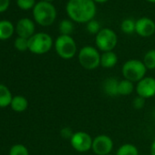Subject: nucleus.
Masks as SVG:
<instances>
[{
  "label": "nucleus",
  "mask_w": 155,
  "mask_h": 155,
  "mask_svg": "<svg viewBox=\"0 0 155 155\" xmlns=\"http://www.w3.org/2000/svg\"><path fill=\"white\" fill-rule=\"evenodd\" d=\"M66 10L73 21L88 23L96 15V5L93 0H69Z\"/></svg>",
  "instance_id": "obj_1"
},
{
  "label": "nucleus",
  "mask_w": 155,
  "mask_h": 155,
  "mask_svg": "<svg viewBox=\"0 0 155 155\" xmlns=\"http://www.w3.org/2000/svg\"><path fill=\"white\" fill-rule=\"evenodd\" d=\"M33 17L36 22L41 26L48 27L53 24L57 17L55 7L47 1L38 2L34 7Z\"/></svg>",
  "instance_id": "obj_2"
},
{
  "label": "nucleus",
  "mask_w": 155,
  "mask_h": 155,
  "mask_svg": "<svg viewBox=\"0 0 155 155\" xmlns=\"http://www.w3.org/2000/svg\"><path fill=\"white\" fill-rule=\"evenodd\" d=\"M147 68L142 61L138 59H130L124 63L122 66V75L125 80L131 82H139L145 78Z\"/></svg>",
  "instance_id": "obj_3"
},
{
  "label": "nucleus",
  "mask_w": 155,
  "mask_h": 155,
  "mask_svg": "<svg viewBox=\"0 0 155 155\" xmlns=\"http://www.w3.org/2000/svg\"><path fill=\"white\" fill-rule=\"evenodd\" d=\"M78 58L81 67L88 70L95 69L101 65V55L99 51L91 46L83 47L79 52Z\"/></svg>",
  "instance_id": "obj_4"
},
{
  "label": "nucleus",
  "mask_w": 155,
  "mask_h": 155,
  "mask_svg": "<svg viewBox=\"0 0 155 155\" xmlns=\"http://www.w3.org/2000/svg\"><path fill=\"white\" fill-rule=\"evenodd\" d=\"M52 38L48 34L38 33L28 38V50L37 55H42L50 50L52 48Z\"/></svg>",
  "instance_id": "obj_5"
},
{
  "label": "nucleus",
  "mask_w": 155,
  "mask_h": 155,
  "mask_svg": "<svg viewBox=\"0 0 155 155\" xmlns=\"http://www.w3.org/2000/svg\"><path fill=\"white\" fill-rule=\"evenodd\" d=\"M55 48L57 54L64 59L72 58L77 52L76 42L70 36L60 35L55 42Z\"/></svg>",
  "instance_id": "obj_6"
},
{
  "label": "nucleus",
  "mask_w": 155,
  "mask_h": 155,
  "mask_svg": "<svg viewBox=\"0 0 155 155\" xmlns=\"http://www.w3.org/2000/svg\"><path fill=\"white\" fill-rule=\"evenodd\" d=\"M117 43L118 37L110 28H103L96 36V46L103 52L112 51Z\"/></svg>",
  "instance_id": "obj_7"
},
{
  "label": "nucleus",
  "mask_w": 155,
  "mask_h": 155,
  "mask_svg": "<svg viewBox=\"0 0 155 155\" xmlns=\"http://www.w3.org/2000/svg\"><path fill=\"white\" fill-rule=\"evenodd\" d=\"M93 139L91 136L85 131L74 132L70 139V144L72 148L79 152H86L92 148Z\"/></svg>",
  "instance_id": "obj_8"
},
{
  "label": "nucleus",
  "mask_w": 155,
  "mask_h": 155,
  "mask_svg": "<svg viewBox=\"0 0 155 155\" xmlns=\"http://www.w3.org/2000/svg\"><path fill=\"white\" fill-rule=\"evenodd\" d=\"M112 149L113 141L110 137L107 135H99L93 139L91 150L97 155H109Z\"/></svg>",
  "instance_id": "obj_9"
},
{
  "label": "nucleus",
  "mask_w": 155,
  "mask_h": 155,
  "mask_svg": "<svg viewBox=\"0 0 155 155\" xmlns=\"http://www.w3.org/2000/svg\"><path fill=\"white\" fill-rule=\"evenodd\" d=\"M136 92L138 96L143 99H150L155 96V79L145 77L137 83Z\"/></svg>",
  "instance_id": "obj_10"
},
{
  "label": "nucleus",
  "mask_w": 155,
  "mask_h": 155,
  "mask_svg": "<svg viewBox=\"0 0 155 155\" xmlns=\"http://www.w3.org/2000/svg\"><path fill=\"white\" fill-rule=\"evenodd\" d=\"M135 32L143 38L150 37L155 32V23L149 18H141L136 21Z\"/></svg>",
  "instance_id": "obj_11"
},
{
  "label": "nucleus",
  "mask_w": 155,
  "mask_h": 155,
  "mask_svg": "<svg viewBox=\"0 0 155 155\" xmlns=\"http://www.w3.org/2000/svg\"><path fill=\"white\" fill-rule=\"evenodd\" d=\"M16 31L18 37L24 38H30L35 32V25L33 21L29 18L20 19L16 27Z\"/></svg>",
  "instance_id": "obj_12"
},
{
  "label": "nucleus",
  "mask_w": 155,
  "mask_h": 155,
  "mask_svg": "<svg viewBox=\"0 0 155 155\" xmlns=\"http://www.w3.org/2000/svg\"><path fill=\"white\" fill-rule=\"evenodd\" d=\"M118 62V57L113 51L103 52L101 55V66L105 68H113Z\"/></svg>",
  "instance_id": "obj_13"
},
{
  "label": "nucleus",
  "mask_w": 155,
  "mask_h": 155,
  "mask_svg": "<svg viewBox=\"0 0 155 155\" xmlns=\"http://www.w3.org/2000/svg\"><path fill=\"white\" fill-rule=\"evenodd\" d=\"M12 110L16 112H23L25 111L28 107V100L23 96H15L12 99L11 104H10Z\"/></svg>",
  "instance_id": "obj_14"
},
{
  "label": "nucleus",
  "mask_w": 155,
  "mask_h": 155,
  "mask_svg": "<svg viewBox=\"0 0 155 155\" xmlns=\"http://www.w3.org/2000/svg\"><path fill=\"white\" fill-rule=\"evenodd\" d=\"M118 85H119V81L115 79V78H109V79H107L105 81L104 85H103L105 93L110 97L118 96L119 95Z\"/></svg>",
  "instance_id": "obj_15"
},
{
  "label": "nucleus",
  "mask_w": 155,
  "mask_h": 155,
  "mask_svg": "<svg viewBox=\"0 0 155 155\" xmlns=\"http://www.w3.org/2000/svg\"><path fill=\"white\" fill-rule=\"evenodd\" d=\"M12 99L13 97L9 89L3 84H0V108L10 106Z\"/></svg>",
  "instance_id": "obj_16"
},
{
  "label": "nucleus",
  "mask_w": 155,
  "mask_h": 155,
  "mask_svg": "<svg viewBox=\"0 0 155 155\" xmlns=\"http://www.w3.org/2000/svg\"><path fill=\"white\" fill-rule=\"evenodd\" d=\"M14 33V26L8 20L0 21V39L5 40L11 38Z\"/></svg>",
  "instance_id": "obj_17"
},
{
  "label": "nucleus",
  "mask_w": 155,
  "mask_h": 155,
  "mask_svg": "<svg viewBox=\"0 0 155 155\" xmlns=\"http://www.w3.org/2000/svg\"><path fill=\"white\" fill-rule=\"evenodd\" d=\"M133 90H134L133 82H131L128 80H125V79L119 81V85H118L119 95H121V96L130 95L132 93Z\"/></svg>",
  "instance_id": "obj_18"
},
{
  "label": "nucleus",
  "mask_w": 155,
  "mask_h": 155,
  "mask_svg": "<svg viewBox=\"0 0 155 155\" xmlns=\"http://www.w3.org/2000/svg\"><path fill=\"white\" fill-rule=\"evenodd\" d=\"M116 155H139V150L135 145L126 143L119 148Z\"/></svg>",
  "instance_id": "obj_19"
},
{
  "label": "nucleus",
  "mask_w": 155,
  "mask_h": 155,
  "mask_svg": "<svg viewBox=\"0 0 155 155\" xmlns=\"http://www.w3.org/2000/svg\"><path fill=\"white\" fill-rule=\"evenodd\" d=\"M59 32L63 36H70L72 32L74 31V25L70 20L64 19L60 22L59 27H58Z\"/></svg>",
  "instance_id": "obj_20"
},
{
  "label": "nucleus",
  "mask_w": 155,
  "mask_h": 155,
  "mask_svg": "<svg viewBox=\"0 0 155 155\" xmlns=\"http://www.w3.org/2000/svg\"><path fill=\"white\" fill-rule=\"evenodd\" d=\"M142 62L145 65L147 69H154L155 68V49L149 50L145 54Z\"/></svg>",
  "instance_id": "obj_21"
},
{
  "label": "nucleus",
  "mask_w": 155,
  "mask_h": 155,
  "mask_svg": "<svg viewBox=\"0 0 155 155\" xmlns=\"http://www.w3.org/2000/svg\"><path fill=\"white\" fill-rule=\"evenodd\" d=\"M9 155H29V152L25 145L15 144L10 148Z\"/></svg>",
  "instance_id": "obj_22"
},
{
  "label": "nucleus",
  "mask_w": 155,
  "mask_h": 155,
  "mask_svg": "<svg viewBox=\"0 0 155 155\" xmlns=\"http://www.w3.org/2000/svg\"><path fill=\"white\" fill-rule=\"evenodd\" d=\"M135 26H136V22H134L130 18H128L122 21L120 28L122 32H124L125 34H131L135 31Z\"/></svg>",
  "instance_id": "obj_23"
},
{
  "label": "nucleus",
  "mask_w": 155,
  "mask_h": 155,
  "mask_svg": "<svg viewBox=\"0 0 155 155\" xmlns=\"http://www.w3.org/2000/svg\"><path fill=\"white\" fill-rule=\"evenodd\" d=\"M15 48L19 51H26L28 49V39L18 37L15 40Z\"/></svg>",
  "instance_id": "obj_24"
},
{
  "label": "nucleus",
  "mask_w": 155,
  "mask_h": 155,
  "mask_svg": "<svg viewBox=\"0 0 155 155\" xmlns=\"http://www.w3.org/2000/svg\"><path fill=\"white\" fill-rule=\"evenodd\" d=\"M87 30L91 33V34H98L101 31V26L100 23L97 20H91L90 22H88L87 24Z\"/></svg>",
  "instance_id": "obj_25"
},
{
  "label": "nucleus",
  "mask_w": 155,
  "mask_h": 155,
  "mask_svg": "<svg viewBox=\"0 0 155 155\" xmlns=\"http://www.w3.org/2000/svg\"><path fill=\"white\" fill-rule=\"evenodd\" d=\"M17 4L21 9L28 10L35 7V0H17Z\"/></svg>",
  "instance_id": "obj_26"
},
{
  "label": "nucleus",
  "mask_w": 155,
  "mask_h": 155,
  "mask_svg": "<svg viewBox=\"0 0 155 155\" xmlns=\"http://www.w3.org/2000/svg\"><path fill=\"white\" fill-rule=\"evenodd\" d=\"M144 103H145V99H143V98L138 96L137 98H135V99L133 100L132 105H133V107H134L135 109L140 110V109H141V108L144 106Z\"/></svg>",
  "instance_id": "obj_27"
},
{
  "label": "nucleus",
  "mask_w": 155,
  "mask_h": 155,
  "mask_svg": "<svg viewBox=\"0 0 155 155\" xmlns=\"http://www.w3.org/2000/svg\"><path fill=\"white\" fill-rule=\"evenodd\" d=\"M60 134H61V136H62L64 139H68V140H70V139L72 138V136H73L74 132L71 130V129H70V128H64V129H62V130H61Z\"/></svg>",
  "instance_id": "obj_28"
},
{
  "label": "nucleus",
  "mask_w": 155,
  "mask_h": 155,
  "mask_svg": "<svg viewBox=\"0 0 155 155\" xmlns=\"http://www.w3.org/2000/svg\"><path fill=\"white\" fill-rule=\"evenodd\" d=\"M9 6V0H0V13L8 9Z\"/></svg>",
  "instance_id": "obj_29"
},
{
  "label": "nucleus",
  "mask_w": 155,
  "mask_h": 155,
  "mask_svg": "<svg viewBox=\"0 0 155 155\" xmlns=\"http://www.w3.org/2000/svg\"><path fill=\"white\" fill-rule=\"evenodd\" d=\"M150 154L151 155H155V140L152 141L151 146H150Z\"/></svg>",
  "instance_id": "obj_30"
},
{
  "label": "nucleus",
  "mask_w": 155,
  "mask_h": 155,
  "mask_svg": "<svg viewBox=\"0 0 155 155\" xmlns=\"http://www.w3.org/2000/svg\"><path fill=\"white\" fill-rule=\"evenodd\" d=\"M93 1L97 3H104V2H107L108 0H93Z\"/></svg>",
  "instance_id": "obj_31"
},
{
  "label": "nucleus",
  "mask_w": 155,
  "mask_h": 155,
  "mask_svg": "<svg viewBox=\"0 0 155 155\" xmlns=\"http://www.w3.org/2000/svg\"><path fill=\"white\" fill-rule=\"evenodd\" d=\"M147 1H149L150 3H155V0H147Z\"/></svg>",
  "instance_id": "obj_32"
},
{
  "label": "nucleus",
  "mask_w": 155,
  "mask_h": 155,
  "mask_svg": "<svg viewBox=\"0 0 155 155\" xmlns=\"http://www.w3.org/2000/svg\"><path fill=\"white\" fill-rule=\"evenodd\" d=\"M44 1H47V2H49V1H53V0H44Z\"/></svg>",
  "instance_id": "obj_33"
},
{
  "label": "nucleus",
  "mask_w": 155,
  "mask_h": 155,
  "mask_svg": "<svg viewBox=\"0 0 155 155\" xmlns=\"http://www.w3.org/2000/svg\"><path fill=\"white\" fill-rule=\"evenodd\" d=\"M109 155H110V154H109Z\"/></svg>",
  "instance_id": "obj_34"
}]
</instances>
